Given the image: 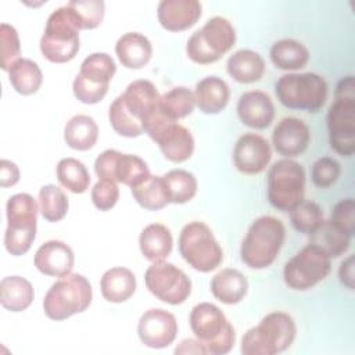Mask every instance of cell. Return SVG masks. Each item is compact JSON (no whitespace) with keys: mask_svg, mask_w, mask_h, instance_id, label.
Instances as JSON below:
<instances>
[{"mask_svg":"<svg viewBox=\"0 0 355 355\" xmlns=\"http://www.w3.org/2000/svg\"><path fill=\"white\" fill-rule=\"evenodd\" d=\"M161 96L151 80L137 79L129 83L108 108L112 129L123 137H139L146 125L159 111Z\"/></svg>","mask_w":355,"mask_h":355,"instance_id":"cell-1","label":"cell"},{"mask_svg":"<svg viewBox=\"0 0 355 355\" xmlns=\"http://www.w3.org/2000/svg\"><path fill=\"white\" fill-rule=\"evenodd\" d=\"M286 240L283 222L270 215L257 218L241 243V261L251 269H265L277 258Z\"/></svg>","mask_w":355,"mask_h":355,"instance_id":"cell-2","label":"cell"},{"mask_svg":"<svg viewBox=\"0 0 355 355\" xmlns=\"http://www.w3.org/2000/svg\"><path fill=\"white\" fill-rule=\"evenodd\" d=\"M80 22L78 15L67 4L54 10L46 22L40 39L43 57L54 64H64L75 58L79 51Z\"/></svg>","mask_w":355,"mask_h":355,"instance_id":"cell-3","label":"cell"},{"mask_svg":"<svg viewBox=\"0 0 355 355\" xmlns=\"http://www.w3.org/2000/svg\"><path fill=\"white\" fill-rule=\"evenodd\" d=\"M295 334L294 319L286 312L275 311L244 333L241 352L244 355H276L294 343Z\"/></svg>","mask_w":355,"mask_h":355,"instance_id":"cell-4","label":"cell"},{"mask_svg":"<svg viewBox=\"0 0 355 355\" xmlns=\"http://www.w3.org/2000/svg\"><path fill=\"white\" fill-rule=\"evenodd\" d=\"M190 329L207 354L225 355L232 351L236 333L233 324L219 306L200 302L190 312Z\"/></svg>","mask_w":355,"mask_h":355,"instance_id":"cell-5","label":"cell"},{"mask_svg":"<svg viewBox=\"0 0 355 355\" xmlns=\"http://www.w3.org/2000/svg\"><path fill=\"white\" fill-rule=\"evenodd\" d=\"M93 300L90 282L79 273L60 277L47 290L43 300V311L51 320H65L86 311Z\"/></svg>","mask_w":355,"mask_h":355,"instance_id":"cell-6","label":"cell"},{"mask_svg":"<svg viewBox=\"0 0 355 355\" xmlns=\"http://www.w3.org/2000/svg\"><path fill=\"white\" fill-rule=\"evenodd\" d=\"M37 211L36 200L28 193H18L8 198L4 247L11 255L19 257L31 250L36 239Z\"/></svg>","mask_w":355,"mask_h":355,"instance_id":"cell-7","label":"cell"},{"mask_svg":"<svg viewBox=\"0 0 355 355\" xmlns=\"http://www.w3.org/2000/svg\"><path fill=\"white\" fill-rule=\"evenodd\" d=\"M275 93L286 108L318 112L326 103L327 83L320 75L313 72H291L277 79Z\"/></svg>","mask_w":355,"mask_h":355,"instance_id":"cell-8","label":"cell"},{"mask_svg":"<svg viewBox=\"0 0 355 355\" xmlns=\"http://www.w3.org/2000/svg\"><path fill=\"white\" fill-rule=\"evenodd\" d=\"M236 43V31L223 17L209 18L187 40V57L200 65L219 61Z\"/></svg>","mask_w":355,"mask_h":355,"instance_id":"cell-9","label":"cell"},{"mask_svg":"<svg viewBox=\"0 0 355 355\" xmlns=\"http://www.w3.org/2000/svg\"><path fill=\"white\" fill-rule=\"evenodd\" d=\"M179 252L197 272L215 270L223 261V251L208 225L200 220L186 223L179 234Z\"/></svg>","mask_w":355,"mask_h":355,"instance_id":"cell-10","label":"cell"},{"mask_svg":"<svg viewBox=\"0 0 355 355\" xmlns=\"http://www.w3.org/2000/svg\"><path fill=\"white\" fill-rule=\"evenodd\" d=\"M305 194V171L294 159L276 161L268 172V200L282 212H290Z\"/></svg>","mask_w":355,"mask_h":355,"instance_id":"cell-11","label":"cell"},{"mask_svg":"<svg viewBox=\"0 0 355 355\" xmlns=\"http://www.w3.org/2000/svg\"><path fill=\"white\" fill-rule=\"evenodd\" d=\"M115 72L116 65L110 54L93 53L87 55L73 79V96L83 104L100 103L105 97Z\"/></svg>","mask_w":355,"mask_h":355,"instance_id":"cell-12","label":"cell"},{"mask_svg":"<svg viewBox=\"0 0 355 355\" xmlns=\"http://www.w3.org/2000/svg\"><path fill=\"white\" fill-rule=\"evenodd\" d=\"M330 259L320 247L309 243L286 262L283 280L291 290H309L329 276L331 270Z\"/></svg>","mask_w":355,"mask_h":355,"instance_id":"cell-13","label":"cell"},{"mask_svg":"<svg viewBox=\"0 0 355 355\" xmlns=\"http://www.w3.org/2000/svg\"><path fill=\"white\" fill-rule=\"evenodd\" d=\"M146 133L158 144L162 155L171 162H184L194 153L191 132L183 125L168 119L161 110L146 125Z\"/></svg>","mask_w":355,"mask_h":355,"instance_id":"cell-14","label":"cell"},{"mask_svg":"<svg viewBox=\"0 0 355 355\" xmlns=\"http://www.w3.org/2000/svg\"><path fill=\"white\" fill-rule=\"evenodd\" d=\"M144 283L155 298L169 305H180L191 294V280L182 269L166 261L153 262L144 273Z\"/></svg>","mask_w":355,"mask_h":355,"instance_id":"cell-15","label":"cell"},{"mask_svg":"<svg viewBox=\"0 0 355 355\" xmlns=\"http://www.w3.org/2000/svg\"><path fill=\"white\" fill-rule=\"evenodd\" d=\"M94 172L98 179H108L129 187L136 186L150 173L144 159L135 154H122L118 150H104L94 161Z\"/></svg>","mask_w":355,"mask_h":355,"instance_id":"cell-16","label":"cell"},{"mask_svg":"<svg viewBox=\"0 0 355 355\" xmlns=\"http://www.w3.org/2000/svg\"><path fill=\"white\" fill-rule=\"evenodd\" d=\"M330 147L343 157L355 153V98L336 97L326 116Z\"/></svg>","mask_w":355,"mask_h":355,"instance_id":"cell-17","label":"cell"},{"mask_svg":"<svg viewBox=\"0 0 355 355\" xmlns=\"http://www.w3.org/2000/svg\"><path fill=\"white\" fill-rule=\"evenodd\" d=\"M137 336L148 348H166L178 336L176 318L166 309L151 308L140 316L137 323Z\"/></svg>","mask_w":355,"mask_h":355,"instance_id":"cell-18","label":"cell"},{"mask_svg":"<svg viewBox=\"0 0 355 355\" xmlns=\"http://www.w3.org/2000/svg\"><path fill=\"white\" fill-rule=\"evenodd\" d=\"M272 158L270 144L257 133H244L239 137L233 150V162L244 175H258L266 169Z\"/></svg>","mask_w":355,"mask_h":355,"instance_id":"cell-19","label":"cell"},{"mask_svg":"<svg viewBox=\"0 0 355 355\" xmlns=\"http://www.w3.org/2000/svg\"><path fill=\"white\" fill-rule=\"evenodd\" d=\"M309 141L311 132L308 125L295 116L282 118L272 132L275 150L286 158H294L302 154Z\"/></svg>","mask_w":355,"mask_h":355,"instance_id":"cell-20","label":"cell"},{"mask_svg":"<svg viewBox=\"0 0 355 355\" xmlns=\"http://www.w3.org/2000/svg\"><path fill=\"white\" fill-rule=\"evenodd\" d=\"M33 263L46 276L62 277L72 272L75 255L72 248L64 241L49 240L36 250Z\"/></svg>","mask_w":355,"mask_h":355,"instance_id":"cell-21","label":"cell"},{"mask_svg":"<svg viewBox=\"0 0 355 355\" xmlns=\"http://www.w3.org/2000/svg\"><path fill=\"white\" fill-rule=\"evenodd\" d=\"M237 115L241 123L251 129H266L273 122L275 105L265 92L250 90L240 96Z\"/></svg>","mask_w":355,"mask_h":355,"instance_id":"cell-22","label":"cell"},{"mask_svg":"<svg viewBox=\"0 0 355 355\" xmlns=\"http://www.w3.org/2000/svg\"><path fill=\"white\" fill-rule=\"evenodd\" d=\"M202 6L197 0H162L157 7L159 25L171 32L191 28L201 17Z\"/></svg>","mask_w":355,"mask_h":355,"instance_id":"cell-23","label":"cell"},{"mask_svg":"<svg viewBox=\"0 0 355 355\" xmlns=\"http://www.w3.org/2000/svg\"><path fill=\"white\" fill-rule=\"evenodd\" d=\"M115 54L125 68L140 69L151 60L153 46L143 33L126 32L116 40Z\"/></svg>","mask_w":355,"mask_h":355,"instance_id":"cell-24","label":"cell"},{"mask_svg":"<svg viewBox=\"0 0 355 355\" xmlns=\"http://www.w3.org/2000/svg\"><path fill=\"white\" fill-rule=\"evenodd\" d=\"M196 105L204 114H219L230 98L229 85L219 76H205L196 85Z\"/></svg>","mask_w":355,"mask_h":355,"instance_id":"cell-25","label":"cell"},{"mask_svg":"<svg viewBox=\"0 0 355 355\" xmlns=\"http://www.w3.org/2000/svg\"><path fill=\"white\" fill-rule=\"evenodd\" d=\"M248 291L247 277L237 269L225 268L211 280L212 295L226 305H236L244 300Z\"/></svg>","mask_w":355,"mask_h":355,"instance_id":"cell-26","label":"cell"},{"mask_svg":"<svg viewBox=\"0 0 355 355\" xmlns=\"http://www.w3.org/2000/svg\"><path fill=\"white\" fill-rule=\"evenodd\" d=\"M100 290L105 301L112 304L125 302L136 291V276L128 268H111L103 273L100 279Z\"/></svg>","mask_w":355,"mask_h":355,"instance_id":"cell-27","label":"cell"},{"mask_svg":"<svg viewBox=\"0 0 355 355\" xmlns=\"http://www.w3.org/2000/svg\"><path fill=\"white\" fill-rule=\"evenodd\" d=\"M139 247L147 261H165L173 247L172 233L162 223H150L139 236Z\"/></svg>","mask_w":355,"mask_h":355,"instance_id":"cell-28","label":"cell"},{"mask_svg":"<svg viewBox=\"0 0 355 355\" xmlns=\"http://www.w3.org/2000/svg\"><path fill=\"white\" fill-rule=\"evenodd\" d=\"M226 71L239 83H254L263 76L265 61L257 51L241 49L229 57Z\"/></svg>","mask_w":355,"mask_h":355,"instance_id":"cell-29","label":"cell"},{"mask_svg":"<svg viewBox=\"0 0 355 355\" xmlns=\"http://www.w3.org/2000/svg\"><path fill=\"white\" fill-rule=\"evenodd\" d=\"M35 297L29 280L21 276H7L0 282V304L11 312H22L31 306Z\"/></svg>","mask_w":355,"mask_h":355,"instance_id":"cell-30","label":"cell"},{"mask_svg":"<svg viewBox=\"0 0 355 355\" xmlns=\"http://www.w3.org/2000/svg\"><path fill=\"white\" fill-rule=\"evenodd\" d=\"M270 61L282 71H298L306 67L309 51L295 39H280L275 42L269 51Z\"/></svg>","mask_w":355,"mask_h":355,"instance_id":"cell-31","label":"cell"},{"mask_svg":"<svg viewBox=\"0 0 355 355\" xmlns=\"http://www.w3.org/2000/svg\"><path fill=\"white\" fill-rule=\"evenodd\" d=\"M98 139V126L89 115H73L64 128L65 143L76 151H87Z\"/></svg>","mask_w":355,"mask_h":355,"instance_id":"cell-32","label":"cell"},{"mask_svg":"<svg viewBox=\"0 0 355 355\" xmlns=\"http://www.w3.org/2000/svg\"><path fill=\"white\" fill-rule=\"evenodd\" d=\"M8 80L17 93L31 96L40 89L43 83V73L35 61L29 58H19L10 67Z\"/></svg>","mask_w":355,"mask_h":355,"instance_id":"cell-33","label":"cell"},{"mask_svg":"<svg viewBox=\"0 0 355 355\" xmlns=\"http://www.w3.org/2000/svg\"><path fill=\"white\" fill-rule=\"evenodd\" d=\"M169 204H186L197 193V179L186 169H172L162 176Z\"/></svg>","mask_w":355,"mask_h":355,"instance_id":"cell-34","label":"cell"},{"mask_svg":"<svg viewBox=\"0 0 355 355\" xmlns=\"http://www.w3.org/2000/svg\"><path fill=\"white\" fill-rule=\"evenodd\" d=\"M130 191L136 202L148 211H158L169 204L162 176L148 175L140 183L130 187Z\"/></svg>","mask_w":355,"mask_h":355,"instance_id":"cell-35","label":"cell"},{"mask_svg":"<svg viewBox=\"0 0 355 355\" xmlns=\"http://www.w3.org/2000/svg\"><path fill=\"white\" fill-rule=\"evenodd\" d=\"M309 243L320 247L330 258H337L348 251L351 237L341 232L331 220H323V223L309 234Z\"/></svg>","mask_w":355,"mask_h":355,"instance_id":"cell-36","label":"cell"},{"mask_svg":"<svg viewBox=\"0 0 355 355\" xmlns=\"http://www.w3.org/2000/svg\"><path fill=\"white\" fill-rule=\"evenodd\" d=\"M196 97L194 93L186 86H176L161 96L159 110L171 121L186 118L194 111Z\"/></svg>","mask_w":355,"mask_h":355,"instance_id":"cell-37","label":"cell"},{"mask_svg":"<svg viewBox=\"0 0 355 355\" xmlns=\"http://www.w3.org/2000/svg\"><path fill=\"white\" fill-rule=\"evenodd\" d=\"M55 175L62 187L73 194H82L89 189L90 175L83 162L76 158L67 157L58 161Z\"/></svg>","mask_w":355,"mask_h":355,"instance_id":"cell-38","label":"cell"},{"mask_svg":"<svg viewBox=\"0 0 355 355\" xmlns=\"http://www.w3.org/2000/svg\"><path fill=\"white\" fill-rule=\"evenodd\" d=\"M39 211L49 222H60L68 214L69 201L67 194L55 184H44L39 190Z\"/></svg>","mask_w":355,"mask_h":355,"instance_id":"cell-39","label":"cell"},{"mask_svg":"<svg viewBox=\"0 0 355 355\" xmlns=\"http://www.w3.org/2000/svg\"><path fill=\"white\" fill-rule=\"evenodd\" d=\"M290 220L293 227L304 234H312L324 220L323 211L319 204L302 200L290 211Z\"/></svg>","mask_w":355,"mask_h":355,"instance_id":"cell-40","label":"cell"},{"mask_svg":"<svg viewBox=\"0 0 355 355\" xmlns=\"http://www.w3.org/2000/svg\"><path fill=\"white\" fill-rule=\"evenodd\" d=\"M78 15L82 29L97 28L104 18L105 3L101 0H72L67 3Z\"/></svg>","mask_w":355,"mask_h":355,"instance_id":"cell-41","label":"cell"},{"mask_svg":"<svg viewBox=\"0 0 355 355\" xmlns=\"http://www.w3.org/2000/svg\"><path fill=\"white\" fill-rule=\"evenodd\" d=\"M0 51H1V69L7 71L10 67L19 60L21 54V44L18 32L12 25L3 22L0 25Z\"/></svg>","mask_w":355,"mask_h":355,"instance_id":"cell-42","label":"cell"},{"mask_svg":"<svg viewBox=\"0 0 355 355\" xmlns=\"http://www.w3.org/2000/svg\"><path fill=\"white\" fill-rule=\"evenodd\" d=\"M341 175L340 164L331 157L318 158L311 169L312 183L319 189H327L333 186Z\"/></svg>","mask_w":355,"mask_h":355,"instance_id":"cell-43","label":"cell"},{"mask_svg":"<svg viewBox=\"0 0 355 355\" xmlns=\"http://www.w3.org/2000/svg\"><path fill=\"white\" fill-rule=\"evenodd\" d=\"M93 205L100 211H110L115 207L119 200V189L116 182L108 179H98V182L92 189Z\"/></svg>","mask_w":355,"mask_h":355,"instance_id":"cell-44","label":"cell"},{"mask_svg":"<svg viewBox=\"0 0 355 355\" xmlns=\"http://www.w3.org/2000/svg\"><path fill=\"white\" fill-rule=\"evenodd\" d=\"M354 212H355L354 198L348 197V198L340 200L334 205V208L331 211V216H330L331 223L336 225L341 232H344L349 237H352V234H354V225H355Z\"/></svg>","mask_w":355,"mask_h":355,"instance_id":"cell-45","label":"cell"},{"mask_svg":"<svg viewBox=\"0 0 355 355\" xmlns=\"http://www.w3.org/2000/svg\"><path fill=\"white\" fill-rule=\"evenodd\" d=\"M19 180V169L15 162L10 159H1L0 164V186L11 187Z\"/></svg>","mask_w":355,"mask_h":355,"instance_id":"cell-46","label":"cell"},{"mask_svg":"<svg viewBox=\"0 0 355 355\" xmlns=\"http://www.w3.org/2000/svg\"><path fill=\"white\" fill-rule=\"evenodd\" d=\"M338 279L348 290H354V255H348L338 268Z\"/></svg>","mask_w":355,"mask_h":355,"instance_id":"cell-47","label":"cell"},{"mask_svg":"<svg viewBox=\"0 0 355 355\" xmlns=\"http://www.w3.org/2000/svg\"><path fill=\"white\" fill-rule=\"evenodd\" d=\"M176 354H207L201 343L196 338H184L175 348Z\"/></svg>","mask_w":355,"mask_h":355,"instance_id":"cell-48","label":"cell"},{"mask_svg":"<svg viewBox=\"0 0 355 355\" xmlns=\"http://www.w3.org/2000/svg\"><path fill=\"white\" fill-rule=\"evenodd\" d=\"M336 97L340 98H355V92H354V76L348 75L344 76L336 87Z\"/></svg>","mask_w":355,"mask_h":355,"instance_id":"cell-49","label":"cell"}]
</instances>
